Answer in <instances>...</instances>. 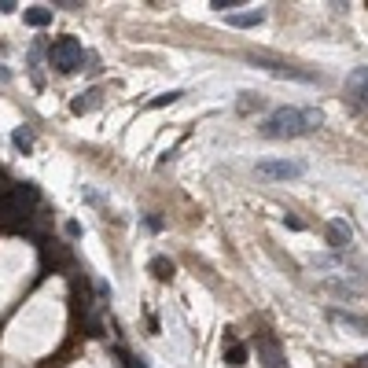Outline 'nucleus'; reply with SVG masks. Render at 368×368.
Returning a JSON list of instances; mask_svg holds the SVG:
<instances>
[{
	"label": "nucleus",
	"instance_id": "7ed1b4c3",
	"mask_svg": "<svg viewBox=\"0 0 368 368\" xmlns=\"http://www.w3.org/2000/svg\"><path fill=\"white\" fill-rule=\"evenodd\" d=\"M254 170H258V177H269V181L302 177V163H291V158H265V163H258Z\"/></svg>",
	"mask_w": 368,
	"mask_h": 368
},
{
	"label": "nucleus",
	"instance_id": "2eb2a0df",
	"mask_svg": "<svg viewBox=\"0 0 368 368\" xmlns=\"http://www.w3.org/2000/svg\"><path fill=\"white\" fill-rule=\"evenodd\" d=\"M239 4H243V0H214L210 8H217V11H229V8H239Z\"/></svg>",
	"mask_w": 368,
	"mask_h": 368
},
{
	"label": "nucleus",
	"instance_id": "39448f33",
	"mask_svg": "<svg viewBox=\"0 0 368 368\" xmlns=\"http://www.w3.org/2000/svg\"><path fill=\"white\" fill-rule=\"evenodd\" d=\"M346 100L354 107H368V67H357L346 74Z\"/></svg>",
	"mask_w": 368,
	"mask_h": 368
},
{
	"label": "nucleus",
	"instance_id": "a211bd4d",
	"mask_svg": "<svg viewBox=\"0 0 368 368\" xmlns=\"http://www.w3.org/2000/svg\"><path fill=\"white\" fill-rule=\"evenodd\" d=\"M129 364H133V368H148V364H144V361H129Z\"/></svg>",
	"mask_w": 368,
	"mask_h": 368
},
{
	"label": "nucleus",
	"instance_id": "6e6552de",
	"mask_svg": "<svg viewBox=\"0 0 368 368\" xmlns=\"http://www.w3.org/2000/svg\"><path fill=\"white\" fill-rule=\"evenodd\" d=\"M225 361L232 364V368H243L247 364V346L236 339V335H225Z\"/></svg>",
	"mask_w": 368,
	"mask_h": 368
},
{
	"label": "nucleus",
	"instance_id": "9b49d317",
	"mask_svg": "<svg viewBox=\"0 0 368 368\" xmlns=\"http://www.w3.org/2000/svg\"><path fill=\"white\" fill-rule=\"evenodd\" d=\"M23 19H26L30 26H48V23H52V8H26Z\"/></svg>",
	"mask_w": 368,
	"mask_h": 368
},
{
	"label": "nucleus",
	"instance_id": "1a4fd4ad",
	"mask_svg": "<svg viewBox=\"0 0 368 368\" xmlns=\"http://www.w3.org/2000/svg\"><path fill=\"white\" fill-rule=\"evenodd\" d=\"M258 67H265V70H273V74H280V77H295V82H313V74H306V70H295V67H284V63H265V59H254Z\"/></svg>",
	"mask_w": 368,
	"mask_h": 368
},
{
	"label": "nucleus",
	"instance_id": "20e7f679",
	"mask_svg": "<svg viewBox=\"0 0 368 368\" xmlns=\"http://www.w3.org/2000/svg\"><path fill=\"white\" fill-rule=\"evenodd\" d=\"M254 346H258V361H262V368H287V361H284V350H280V343H277L269 331H258V339H254Z\"/></svg>",
	"mask_w": 368,
	"mask_h": 368
},
{
	"label": "nucleus",
	"instance_id": "f03ea898",
	"mask_svg": "<svg viewBox=\"0 0 368 368\" xmlns=\"http://www.w3.org/2000/svg\"><path fill=\"white\" fill-rule=\"evenodd\" d=\"M52 67L63 70V74H74L77 67H82V41H74V37H59L52 44Z\"/></svg>",
	"mask_w": 368,
	"mask_h": 368
},
{
	"label": "nucleus",
	"instance_id": "423d86ee",
	"mask_svg": "<svg viewBox=\"0 0 368 368\" xmlns=\"http://www.w3.org/2000/svg\"><path fill=\"white\" fill-rule=\"evenodd\" d=\"M328 321H331V324H339V328L357 331V335H368V317H361V313H350V310H328Z\"/></svg>",
	"mask_w": 368,
	"mask_h": 368
},
{
	"label": "nucleus",
	"instance_id": "6ab92c4d",
	"mask_svg": "<svg viewBox=\"0 0 368 368\" xmlns=\"http://www.w3.org/2000/svg\"><path fill=\"white\" fill-rule=\"evenodd\" d=\"M361 368H368V357H361Z\"/></svg>",
	"mask_w": 368,
	"mask_h": 368
},
{
	"label": "nucleus",
	"instance_id": "4468645a",
	"mask_svg": "<svg viewBox=\"0 0 368 368\" xmlns=\"http://www.w3.org/2000/svg\"><path fill=\"white\" fill-rule=\"evenodd\" d=\"M181 89H170V92H163V96H155V100H151V107H166V103H177L181 100Z\"/></svg>",
	"mask_w": 368,
	"mask_h": 368
},
{
	"label": "nucleus",
	"instance_id": "0eeeda50",
	"mask_svg": "<svg viewBox=\"0 0 368 368\" xmlns=\"http://www.w3.org/2000/svg\"><path fill=\"white\" fill-rule=\"evenodd\" d=\"M350 239H354V229L346 225V221H328V243L331 247H350Z\"/></svg>",
	"mask_w": 368,
	"mask_h": 368
},
{
	"label": "nucleus",
	"instance_id": "f3484780",
	"mask_svg": "<svg viewBox=\"0 0 368 368\" xmlns=\"http://www.w3.org/2000/svg\"><path fill=\"white\" fill-rule=\"evenodd\" d=\"M15 8H19V4H15V0H0V11H4V15H11Z\"/></svg>",
	"mask_w": 368,
	"mask_h": 368
},
{
	"label": "nucleus",
	"instance_id": "dca6fc26",
	"mask_svg": "<svg viewBox=\"0 0 368 368\" xmlns=\"http://www.w3.org/2000/svg\"><path fill=\"white\" fill-rule=\"evenodd\" d=\"M11 140H15V144H19V148H30V133H23V129H19V133H15Z\"/></svg>",
	"mask_w": 368,
	"mask_h": 368
},
{
	"label": "nucleus",
	"instance_id": "f8f14e48",
	"mask_svg": "<svg viewBox=\"0 0 368 368\" xmlns=\"http://www.w3.org/2000/svg\"><path fill=\"white\" fill-rule=\"evenodd\" d=\"M262 19H265L262 11H243V15H229V23H232V26H243V30H247V26H258Z\"/></svg>",
	"mask_w": 368,
	"mask_h": 368
},
{
	"label": "nucleus",
	"instance_id": "ddd939ff",
	"mask_svg": "<svg viewBox=\"0 0 368 368\" xmlns=\"http://www.w3.org/2000/svg\"><path fill=\"white\" fill-rule=\"evenodd\" d=\"M151 273H155L158 280H170V277H173V262L158 254V258H151Z\"/></svg>",
	"mask_w": 368,
	"mask_h": 368
},
{
	"label": "nucleus",
	"instance_id": "9d476101",
	"mask_svg": "<svg viewBox=\"0 0 368 368\" xmlns=\"http://www.w3.org/2000/svg\"><path fill=\"white\" fill-rule=\"evenodd\" d=\"M96 103H100V92H96V89H89L85 96H77V100L70 103V110H74V115H85V110H92Z\"/></svg>",
	"mask_w": 368,
	"mask_h": 368
},
{
	"label": "nucleus",
	"instance_id": "f257e3e1",
	"mask_svg": "<svg viewBox=\"0 0 368 368\" xmlns=\"http://www.w3.org/2000/svg\"><path fill=\"white\" fill-rule=\"evenodd\" d=\"M321 110L317 107H280L273 110L265 122H262V137L269 140H295V137H306L313 129H321Z\"/></svg>",
	"mask_w": 368,
	"mask_h": 368
}]
</instances>
